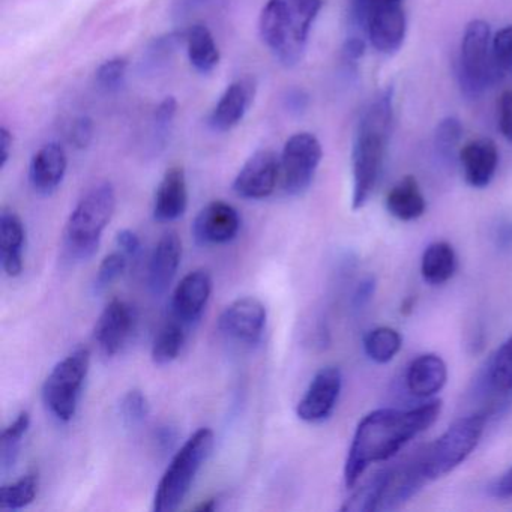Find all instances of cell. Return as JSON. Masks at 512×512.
<instances>
[{
  "instance_id": "cell-18",
  "label": "cell",
  "mask_w": 512,
  "mask_h": 512,
  "mask_svg": "<svg viewBox=\"0 0 512 512\" xmlns=\"http://www.w3.org/2000/svg\"><path fill=\"white\" fill-rule=\"evenodd\" d=\"M182 259V241L176 232H166L152 251L148 268L149 290L164 295L172 286Z\"/></svg>"
},
{
  "instance_id": "cell-43",
  "label": "cell",
  "mask_w": 512,
  "mask_h": 512,
  "mask_svg": "<svg viewBox=\"0 0 512 512\" xmlns=\"http://www.w3.org/2000/svg\"><path fill=\"white\" fill-rule=\"evenodd\" d=\"M116 245L122 253L127 254L128 257L137 256L142 248L139 236L130 229L121 230L116 235Z\"/></svg>"
},
{
  "instance_id": "cell-45",
  "label": "cell",
  "mask_w": 512,
  "mask_h": 512,
  "mask_svg": "<svg viewBox=\"0 0 512 512\" xmlns=\"http://www.w3.org/2000/svg\"><path fill=\"white\" fill-rule=\"evenodd\" d=\"M374 292H376V280L374 278H365L356 287L355 295H353V305L356 308L365 307L373 298Z\"/></svg>"
},
{
  "instance_id": "cell-26",
  "label": "cell",
  "mask_w": 512,
  "mask_h": 512,
  "mask_svg": "<svg viewBox=\"0 0 512 512\" xmlns=\"http://www.w3.org/2000/svg\"><path fill=\"white\" fill-rule=\"evenodd\" d=\"M187 53L190 64L200 74H209L220 64V50L208 26L202 23L187 29Z\"/></svg>"
},
{
  "instance_id": "cell-38",
  "label": "cell",
  "mask_w": 512,
  "mask_h": 512,
  "mask_svg": "<svg viewBox=\"0 0 512 512\" xmlns=\"http://www.w3.org/2000/svg\"><path fill=\"white\" fill-rule=\"evenodd\" d=\"M491 50L500 74L512 76V26H506L494 35Z\"/></svg>"
},
{
  "instance_id": "cell-3",
  "label": "cell",
  "mask_w": 512,
  "mask_h": 512,
  "mask_svg": "<svg viewBox=\"0 0 512 512\" xmlns=\"http://www.w3.org/2000/svg\"><path fill=\"white\" fill-rule=\"evenodd\" d=\"M323 0H268L259 19L266 49L284 68L301 64Z\"/></svg>"
},
{
  "instance_id": "cell-49",
  "label": "cell",
  "mask_w": 512,
  "mask_h": 512,
  "mask_svg": "<svg viewBox=\"0 0 512 512\" xmlns=\"http://www.w3.org/2000/svg\"><path fill=\"white\" fill-rule=\"evenodd\" d=\"M175 433L170 430L169 427H164V430L160 431V436H158V443L164 448H172V443H175Z\"/></svg>"
},
{
  "instance_id": "cell-1",
  "label": "cell",
  "mask_w": 512,
  "mask_h": 512,
  "mask_svg": "<svg viewBox=\"0 0 512 512\" xmlns=\"http://www.w3.org/2000/svg\"><path fill=\"white\" fill-rule=\"evenodd\" d=\"M440 412L442 401L430 400L409 410L379 409L365 415L356 427L347 454L346 487H355L371 464L389 460L410 440L428 430Z\"/></svg>"
},
{
  "instance_id": "cell-41",
  "label": "cell",
  "mask_w": 512,
  "mask_h": 512,
  "mask_svg": "<svg viewBox=\"0 0 512 512\" xmlns=\"http://www.w3.org/2000/svg\"><path fill=\"white\" fill-rule=\"evenodd\" d=\"M497 110H499L500 133L509 143H512V91H505L500 95Z\"/></svg>"
},
{
  "instance_id": "cell-10",
  "label": "cell",
  "mask_w": 512,
  "mask_h": 512,
  "mask_svg": "<svg viewBox=\"0 0 512 512\" xmlns=\"http://www.w3.org/2000/svg\"><path fill=\"white\" fill-rule=\"evenodd\" d=\"M355 11L377 52L392 55L400 50L407 31L406 13L401 2L355 5Z\"/></svg>"
},
{
  "instance_id": "cell-37",
  "label": "cell",
  "mask_w": 512,
  "mask_h": 512,
  "mask_svg": "<svg viewBox=\"0 0 512 512\" xmlns=\"http://www.w3.org/2000/svg\"><path fill=\"white\" fill-rule=\"evenodd\" d=\"M128 61L122 56L109 59L100 65L95 77L97 83L106 91H116L124 85L125 77H127Z\"/></svg>"
},
{
  "instance_id": "cell-4",
  "label": "cell",
  "mask_w": 512,
  "mask_h": 512,
  "mask_svg": "<svg viewBox=\"0 0 512 512\" xmlns=\"http://www.w3.org/2000/svg\"><path fill=\"white\" fill-rule=\"evenodd\" d=\"M115 209L116 191L110 182L95 185L79 200L64 233L65 251L71 259L88 260L97 253Z\"/></svg>"
},
{
  "instance_id": "cell-40",
  "label": "cell",
  "mask_w": 512,
  "mask_h": 512,
  "mask_svg": "<svg viewBox=\"0 0 512 512\" xmlns=\"http://www.w3.org/2000/svg\"><path fill=\"white\" fill-rule=\"evenodd\" d=\"M176 113H178V101L173 97H166L154 112L155 127L160 133L166 134L170 125L175 121Z\"/></svg>"
},
{
  "instance_id": "cell-34",
  "label": "cell",
  "mask_w": 512,
  "mask_h": 512,
  "mask_svg": "<svg viewBox=\"0 0 512 512\" xmlns=\"http://www.w3.org/2000/svg\"><path fill=\"white\" fill-rule=\"evenodd\" d=\"M461 136H463V127L457 118H445L437 125L434 133V145L437 152L446 160L454 157L457 146L460 145Z\"/></svg>"
},
{
  "instance_id": "cell-24",
  "label": "cell",
  "mask_w": 512,
  "mask_h": 512,
  "mask_svg": "<svg viewBox=\"0 0 512 512\" xmlns=\"http://www.w3.org/2000/svg\"><path fill=\"white\" fill-rule=\"evenodd\" d=\"M386 209L400 221H415L425 214L427 202L418 181L413 176H404L386 196Z\"/></svg>"
},
{
  "instance_id": "cell-12",
  "label": "cell",
  "mask_w": 512,
  "mask_h": 512,
  "mask_svg": "<svg viewBox=\"0 0 512 512\" xmlns=\"http://www.w3.org/2000/svg\"><path fill=\"white\" fill-rule=\"evenodd\" d=\"M280 181V155L260 149L248 158L233 181V191L242 199L263 200L272 196Z\"/></svg>"
},
{
  "instance_id": "cell-36",
  "label": "cell",
  "mask_w": 512,
  "mask_h": 512,
  "mask_svg": "<svg viewBox=\"0 0 512 512\" xmlns=\"http://www.w3.org/2000/svg\"><path fill=\"white\" fill-rule=\"evenodd\" d=\"M151 412L148 397L139 389H131L121 401V415L125 424L139 425L145 421Z\"/></svg>"
},
{
  "instance_id": "cell-11",
  "label": "cell",
  "mask_w": 512,
  "mask_h": 512,
  "mask_svg": "<svg viewBox=\"0 0 512 512\" xmlns=\"http://www.w3.org/2000/svg\"><path fill=\"white\" fill-rule=\"evenodd\" d=\"M266 320L265 305L253 296H245L224 308L218 319V329L224 337L236 343L256 346L262 340Z\"/></svg>"
},
{
  "instance_id": "cell-14",
  "label": "cell",
  "mask_w": 512,
  "mask_h": 512,
  "mask_svg": "<svg viewBox=\"0 0 512 512\" xmlns=\"http://www.w3.org/2000/svg\"><path fill=\"white\" fill-rule=\"evenodd\" d=\"M136 323V308L124 299H112L98 317L94 329L95 341L107 356L116 355L130 340Z\"/></svg>"
},
{
  "instance_id": "cell-47",
  "label": "cell",
  "mask_w": 512,
  "mask_h": 512,
  "mask_svg": "<svg viewBox=\"0 0 512 512\" xmlns=\"http://www.w3.org/2000/svg\"><path fill=\"white\" fill-rule=\"evenodd\" d=\"M490 491L497 499L512 497V467L491 485Z\"/></svg>"
},
{
  "instance_id": "cell-30",
  "label": "cell",
  "mask_w": 512,
  "mask_h": 512,
  "mask_svg": "<svg viewBox=\"0 0 512 512\" xmlns=\"http://www.w3.org/2000/svg\"><path fill=\"white\" fill-rule=\"evenodd\" d=\"M403 338L389 326L371 329L364 338L365 355L376 364H388L400 352Z\"/></svg>"
},
{
  "instance_id": "cell-46",
  "label": "cell",
  "mask_w": 512,
  "mask_h": 512,
  "mask_svg": "<svg viewBox=\"0 0 512 512\" xmlns=\"http://www.w3.org/2000/svg\"><path fill=\"white\" fill-rule=\"evenodd\" d=\"M365 43L361 38H350L343 47V61L346 64L353 65L364 56Z\"/></svg>"
},
{
  "instance_id": "cell-44",
  "label": "cell",
  "mask_w": 512,
  "mask_h": 512,
  "mask_svg": "<svg viewBox=\"0 0 512 512\" xmlns=\"http://www.w3.org/2000/svg\"><path fill=\"white\" fill-rule=\"evenodd\" d=\"M284 107L293 115H301L308 107V95L302 89H290L284 97Z\"/></svg>"
},
{
  "instance_id": "cell-5",
  "label": "cell",
  "mask_w": 512,
  "mask_h": 512,
  "mask_svg": "<svg viewBox=\"0 0 512 512\" xmlns=\"http://www.w3.org/2000/svg\"><path fill=\"white\" fill-rule=\"evenodd\" d=\"M487 419L485 410L463 416L452 422L433 443L416 452L419 472L427 484L443 478L467 460L484 434Z\"/></svg>"
},
{
  "instance_id": "cell-39",
  "label": "cell",
  "mask_w": 512,
  "mask_h": 512,
  "mask_svg": "<svg viewBox=\"0 0 512 512\" xmlns=\"http://www.w3.org/2000/svg\"><path fill=\"white\" fill-rule=\"evenodd\" d=\"M94 139V122L88 116H80L71 125L70 142L74 148L86 149Z\"/></svg>"
},
{
  "instance_id": "cell-22",
  "label": "cell",
  "mask_w": 512,
  "mask_h": 512,
  "mask_svg": "<svg viewBox=\"0 0 512 512\" xmlns=\"http://www.w3.org/2000/svg\"><path fill=\"white\" fill-rule=\"evenodd\" d=\"M448 380V367L436 353H425L410 362L406 386L418 398H431L442 391Z\"/></svg>"
},
{
  "instance_id": "cell-25",
  "label": "cell",
  "mask_w": 512,
  "mask_h": 512,
  "mask_svg": "<svg viewBox=\"0 0 512 512\" xmlns=\"http://www.w3.org/2000/svg\"><path fill=\"white\" fill-rule=\"evenodd\" d=\"M457 254L448 242H433L425 248L421 259V275L430 286L448 283L457 271Z\"/></svg>"
},
{
  "instance_id": "cell-17",
  "label": "cell",
  "mask_w": 512,
  "mask_h": 512,
  "mask_svg": "<svg viewBox=\"0 0 512 512\" xmlns=\"http://www.w3.org/2000/svg\"><path fill=\"white\" fill-rule=\"evenodd\" d=\"M256 97L253 79H239L230 83L209 116V127L218 133H227L241 124Z\"/></svg>"
},
{
  "instance_id": "cell-28",
  "label": "cell",
  "mask_w": 512,
  "mask_h": 512,
  "mask_svg": "<svg viewBox=\"0 0 512 512\" xmlns=\"http://www.w3.org/2000/svg\"><path fill=\"white\" fill-rule=\"evenodd\" d=\"M389 476H391V467L379 470L374 473L361 488L355 491L349 499L346 500L341 511L344 512H376L382 508L383 497H385L386 487H388Z\"/></svg>"
},
{
  "instance_id": "cell-6",
  "label": "cell",
  "mask_w": 512,
  "mask_h": 512,
  "mask_svg": "<svg viewBox=\"0 0 512 512\" xmlns=\"http://www.w3.org/2000/svg\"><path fill=\"white\" fill-rule=\"evenodd\" d=\"M214 443V431L203 427L181 446L158 482L154 496L155 512H173L181 506L197 473L211 455Z\"/></svg>"
},
{
  "instance_id": "cell-19",
  "label": "cell",
  "mask_w": 512,
  "mask_h": 512,
  "mask_svg": "<svg viewBox=\"0 0 512 512\" xmlns=\"http://www.w3.org/2000/svg\"><path fill=\"white\" fill-rule=\"evenodd\" d=\"M68 169V157L59 143H47L38 149L29 166V181L41 196H50L61 187Z\"/></svg>"
},
{
  "instance_id": "cell-29",
  "label": "cell",
  "mask_w": 512,
  "mask_h": 512,
  "mask_svg": "<svg viewBox=\"0 0 512 512\" xmlns=\"http://www.w3.org/2000/svg\"><path fill=\"white\" fill-rule=\"evenodd\" d=\"M187 326L179 322L178 319L172 317L167 320L160 331L155 335L154 343H152V361L157 365H167L175 361L184 347L187 340Z\"/></svg>"
},
{
  "instance_id": "cell-2",
  "label": "cell",
  "mask_w": 512,
  "mask_h": 512,
  "mask_svg": "<svg viewBox=\"0 0 512 512\" xmlns=\"http://www.w3.org/2000/svg\"><path fill=\"white\" fill-rule=\"evenodd\" d=\"M392 88L380 92L362 112L352 148V209L364 208L376 190L391 137Z\"/></svg>"
},
{
  "instance_id": "cell-21",
  "label": "cell",
  "mask_w": 512,
  "mask_h": 512,
  "mask_svg": "<svg viewBox=\"0 0 512 512\" xmlns=\"http://www.w3.org/2000/svg\"><path fill=\"white\" fill-rule=\"evenodd\" d=\"M188 185L182 167H170L155 191L154 217L160 223H172L187 212Z\"/></svg>"
},
{
  "instance_id": "cell-8",
  "label": "cell",
  "mask_w": 512,
  "mask_h": 512,
  "mask_svg": "<svg viewBox=\"0 0 512 512\" xmlns=\"http://www.w3.org/2000/svg\"><path fill=\"white\" fill-rule=\"evenodd\" d=\"M91 367V352L77 349L59 361L43 385V401L58 421L70 422L76 416L83 385Z\"/></svg>"
},
{
  "instance_id": "cell-32",
  "label": "cell",
  "mask_w": 512,
  "mask_h": 512,
  "mask_svg": "<svg viewBox=\"0 0 512 512\" xmlns=\"http://www.w3.org/2000/svg\"><path fill=\"white\" fill-rule=\"evenodd\" d=\"M31 427V415L26 410L20 412L17 418L2 431L0 437V463L2 470L7 472L16 464L19 458L20 448H22L23 439L28 434Z\"/></svg>"
},
{
  "instance_id": "cell-48",
  "label": "cell",
  "mask_w": 512,
  "mask_h": 512,
  "mask_svg": "<svg viewBox=\"0 0 512 512\" xmlns=\"http://www.w3.org/2000/svg\"><path fill=\"white\" fill-rule=\"evenodd\" d=\"M13 134L7 127L0 128V169L7 167L10 160L11 151H13Z\"/></svg>"
},
{
  "instance_id": "cell-15",
  "label": "cell",
  "mask_w": 512,
  "mask_h": 512,
  "mask_svg": "<svg viewBox=\"0 0 512 512\" xmlns=\"http://www.w3.org/2000/svg\"><path fill=\"white\" fill-rule=\"evenodd\" d=\"M241 229L239 212L229 203L215 200L197 214L193 235L202 245H223L233 241Z\"/></svg>"
},
{
  "instance_id": "cell-42",
  "label": "cell",
  "mask_w": 512,
  "mask_h": 512,
  "mask_svg": "<svg viewBox=\"0 0 512 512\" xmlns=\"http://www.w3.org/2000/svg\"><path fill=\"white\" fill-rule=\"evenodd\" d=\"M226 4L227 0H176L175 13L179 17L191 16L197 11L211 10Z\"/></svg>"
},
{
  "instance_id": "cell-16",
  "label": "cell",
  "mask_w": 512,
  "mask_h": 512,
  "mask_svg": "<svg viewBox=\"0 0 512 512\" xmlns=\"http://www.w3.org/2000/svg\"><path fill=\"white\" fill-rule=\"evenodd\" d=\"M212 295V277L206 269H196L182 278L172 298V317L191 326L197 323Z\"/></svg>"
},
{
  "instance_id": "cell-50",
  "label": "cell",
  "mask_w": 512,
  "mask_h": 512,
  "mask_svg": "<svg viewBox=\"0 0 512 512\" xmlns=\"http://www.w3.org/2000/svg\"><path fill=\"white\" fill-rule=\"evenodd\" d=\"M218 508V502L217 499H208L203 500L200 505H197L196 508H194V511L199 512H212L215 511V509Z\"/></svg>"
},
{
  "instance_id": "cell-20",
  "label": "cell",
  "mask_w": 512,
  "mask_h": 512,
  "mask_svg": "<svg viewBox=\"0 0 512 512\" xmlns=\"http://www.w3.org/2000/svg\"><path fill=\"white\" fill-rule=\"evenodd\" d=\"M464 179L472 188L488 187L499 166V151L490 139L473 140L460 151Z\"/></svg>"
},
{
  "instance_id": "cell-27",
  "label": "cell",
  "mask_w": 512,
  "mask_h": 512,
  "mask_svg": "<svg viewBox=\"0 0 512 512\" xmlns=\"http://www.w3.org/2000/svg\"><path fill=\"white\" fill-rule=\"evenodd\" d=\"M482 388L497 397L512 394V337H509L485 365Z\"/></svg>"
},
{
  "instance_id": "cell-13",
  "label": "cell",
  "mask_w": 512,
  "mask_h": 512,
  "mask_svg": "<svg viewBox=\"0 0 512 512\" xmlns=\"http://www.w3.org/2000/svg\"><path fill=\"white\" fill-rule=\"evenodd\" d=\"M343 388V374L340 368H322L308 385L296 406V415L301 421L316 424L325 421L334 412Z\"/></svg>"
},
{
  "instance_id": "cell-31",
  "label": "cell",
  "mask_w": 512,
  "mask_h": 512,
  "mask_svg": "<svg viewBox=\"0 0 512 512\" xmlns=\"http://www.w3.org/2000/svg\"><path fill=\"white\" fill-rule=\"evenodd\" d=\"M185 43H187V31L170 32L163 37L155 38L143 55V70L154 73L166 67L167 62L172 61L173 56L182 46H185Z\"/></svg>"
},
{
  "instance_id": "cell-23",
  "label": "cell",
  "mask_w": 512,
  "mask_h": 512,
  "mask_svg": "<svg viewBox=\"0 0 512 512\" xmlns=\"http://www.w3.org/2000/svg\"><path fill=\"white\" fill-rule=\"evenodd\" d=\"M25 242L26 229L22 218L11 209H4L0 214V259L8 277L22 274Z\"/></svg>"
},
{
  "instance_id": "cell-7",
  "label": "cell",
  "mask_w": 512,
  "mask_h": 512,
  "mask_svg": "<svg viewBox=\"0 0 512 512\" xmlns=\"http://www.w3.org/2000/svg\"><path fill=\"white\" fill-rule=\"evenodd\" d=\"M491 31L484 20H473L464 29L458 59V82L470 98L484 94L502 77L491 50Z\"/></svg>"
},
{
  "instance_id": "cell-51",
  "label": "cell",
  "mask_w": 512,
  "mask_h": 512,
  "mask_svg": "<svg viewBox=\"0 0 512 512\" xmlns=\"http://www.w3.org/2000/svg\"><path fill=\"white\" fill-rule=\"evenodd\" d=\"M379 2H403V0H355V5L379 4Z\"/></svg>"
},
{
  "instance_id": "cell-33",
  "label": "cell",
  "mask_w": 512,
  "mask_h": 512,
  "mask_svg": "<svg viewBox=\"0 0 512 512\" xmlns=\"http://www.w3.org/2000/svg\"><path fill=\"white\" fill-rule=\"evenodd\" d=\"M38 485L40 481L37 473H28L11 484H5L0 488V508L17 511L31 505L37 497Z\"/></svg>"
},
{
  "instance_id": "cell-9",
  "label": "cell",
  "mask_w": 512,
  "mask_h": 512,
  "mask_svg": "<svg viewBox=\"0 0 512 512\" xmlns=\"http://www.w3.org/2000/svg\"><path fill=\"white\" fill-rule=\"evenodd\" d=\"M323 158L319 139L311 133L290 137L280 155V184L287 196H301L313 184Z\"/></svg>"
},
{
  "instance_id": "cell-35",
  "label": "cell",
  "mask_w": 512,
  "mask_h": 512,
  "mask_svg": "<svg viewBox=\"0 0 512 512\" xmlns=\"http://www.w3.org/2000/svg\"><path fill=\"white\" fill-rule=\"evenodd\" d=\"M127 266L128 256L122 251H116V253L104 257L100 268H98L97 277H95V290L103 292L107 287L112 286L119 277H122Z\"/></svg>"
}]
</instances>
